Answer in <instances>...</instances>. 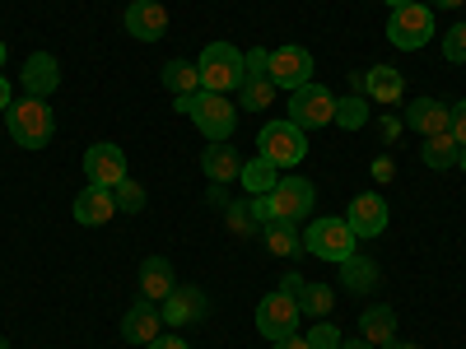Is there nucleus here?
<instances>
[{
  "label": "nucleus",
  "instance_id": "nucleus-45",
  "mask_svg": "<svg viewBox=\"0 0 466 349\" xmlns=\"http://www.w3.org/2000/svg\"><path fill=\"white\" fill-rule=\"evenodd\" d=\"M340 349H373L369 340H340Z\"/></svg>",
  "mask_w": 466,
  "mask_h": 349
},
{
  "label": "nucleus",
  "instance_id": "nucleus-3",
  "mask_svg": "<svg viewBox=\"0 0 466 349\" xmlns=\"http://www.w3.org/2000/svg\"><path fill=\"white\" fill-rule=\"evenodd\" d=\"M191 122H197V131L206 140H233V131H238V107L228 103V94H191Z\"/></svg>",
  "mask_w": 466,
  "mask_h": 349
},
{
  "label": "nucleus",
  "instance_id": "nucleus-10",
  "mask_svg": "<svg viewBox=\"0 0 466 349\" xmlns=\"http://www.w3.org/2000/svg\"><path fill=\"white\" fill-rule=\"evenodd\" d=\"M85 177L94 182V186H116V182H127L131 173H127V154L116 149V145H107V140H98V145H89L85 149Z\"/></svg>",
  "mask_w": 466,
  "mask_h": 349
},
{
  "label": "nucleus",
  "instance_id": "nucleus-12",
  "mask_svg": "<svg viewBox=\"0 0 466 349\" xmlns=\"http://www.w3.org/2000/svg\"><path fill=\"white\" fill-rule=\"evenodd\" d=\"M159 313H164V326H191V322H201L210 313V298L206 289L197 284H177L164 303H159Z\"/></svg>",
  "mask_w": 466,
  "mask_h": 349
},
{
  "label": "nucleus",
  "instance_id": "nucleus-4",
  "mask_svg": "<svg viewBox=\"0 0 466 349\" xmlns=\"http://www.w3.org/2000/svg\"><path fill=\"white\" fill-rule=\"evenodd\" d=\"M430 37H434V10L420 5V0L392 10V19H387V43H392L397 52H420Z\"/></svg>",
  "mask_w": 466,
  "mask_h": 349
},
{
  "label": "nucleus",
  "instance_id": "nucleus-23",
  "mask_svg": "<svg viewBox=\"0 0 466 349\" xmlns=\"http://www.w3.org/2000/svg\"><path fill=\"white\" fill-rule=\"evenodd\" d=\"M336 289H345V294H369V289H378V265H373L364 252L345 256V261H340V284H336Z\"/></svg>",
  "mask_w": 466,
  "mask_h": 349
},
{
  "label": "nucleus",
  "instance_id": "nucleus-38",
  "mask_svg": "<svg viewBox=\"0 0 466 349\" xmlns=\"http://www.w3.org/2000/svg\"><path fill=\"white\" fill-rule=\"evenodd\" d=\"M145 349H191V344H187L182 335H159V340H149Z\"/></svg>",
  "mask_w": 466,
  "mask_h": 349
},
{
  "label": "nucleus",
  "instance_id": "nucleus-44",
  "mask_svg": "<svg viewBox=\"0 0 466 349\" xmlns=\"http://www.w3.org/2000/svg\"><path fill=\"white\" fill-rule=\"evenodd\" d=\"M461 0H430V10H457Z\"/></svg>",
  "mask_w": 466,
  "mask_h": 349
},
{
  "label": "nucleus",
  "instance_id": "nucleus-29",
  "mask_svg": "<svg viewBox=\"0 0 466 349\" xmlns=\"http://www.w3.org/2000/svg\"><path fill=\"white\" fill-rule=\"evenodd\" d=\"M270 103H276V85H270L266 75H248V80L238 85V107L243 112H266Z\"/></svg>",
  "mask_w": 466,
  "mask_h": 349
},
{
  "label": "nucleus",
  "instance_id": "nucleus-11",
  "mask_svg": "<svg viewBox=\"0 0 466 349\" xmlns=\"http://www.w3.org/2000/svg\"><path fill=\"white\" fill-rule=\"evenodd\" d=\"M270 201H276L280 219L303 224L308 214H313V205H318V191H313V182H303V177H280L276 191H270Z\"/></svg>",
  "mask_w": 466,
  "mask_h": 349
},
{
  "label": "nucleus",
  "instance_id": "nucleus-42",
  "mask_svg": "<svg viewBox=\"0 0 466 349\" xmlns=\"http://www.w3.org/2000/svg\"><path fill=\"white\" fill-rule=\"evenodd\" d=\"M15 98H10V85H5V75H0V112H5Z\"/></svg>",
  "mask_w": 466,
  "mask_h": 349
},
{
  "label": "nucleus",
  "instance_id": "nucleus-8",
  "mask_svg": "<svg viewBox=\"0 0 466 349\" xmlns=\"http://www.w3.org/2000/svg\"><path fill=\"white\" fill-rule=\"evenodd\" d=\"M299 322H303V313H299V303L289 298V294H266L261 303H257V331L276 344V340H289V335H299Z\"/></svg>",
  "mask_w": 466,
  "mask_h": 349
},
{
  "label": "nucleus",
  "instance_id": "nucleus-39",
  "mask_svg": "<svg viewBox=\"0 0 466 349\" xmlns=\"http://www.w3.org/2000/svg\"><path fill=\"white\" fill-rule=\"evenodd\" d=\"M303 284H308V280H303V275H294V270H289V275L280 280V294H289V298H299V294H303Z\"/></svg>",
  "mask_w": 466,
  "mask_h": 349
},
{
  "label": "nucleus",
  "instance_id": "nucleus-20",
  "mask_svg": "<svg viewBox=\"0 0 466 349\" xmlns=\"http://www.w3.org/2000/svg\"><path fill=\"white\" fill-rule=\"evenodd\" d=\"M116 214V201H112V191L107 186H85L80 196H75V224H85V228H98Z\"/></svg>",
  "mask_w": 466,
  "mask_h": 349
},
{
  "label": "nucleus",
  "instance_id": "nucleus-49",
  "mask_svg": "<svg viewBox=\"0 0 466 349\" xmlns=\"http://www.w3.org/2000/svg\"><path fill=\"white\" fill-rule=\"evenodd\" d=\"M0 349H10V340H5V335H0Z\"/></svg>",
  "mask_w": 466,
  "mask_h": 349
},
{
  "label": "nucleus",
  "instance_id": "nucleus-9",
  "mask_svg": "<svg viewBox=\"0 0 466 349\" xmlns=\"http://www.w3.org/2000/svg\"><path fill=\"white\" fill-rule=\"evenodd\" d=\"M270 85L285 89V94L313 85V52L294 47V43L289 47H276V52H270Z\"/></svg>",
  "mask_w": 466,
  "mask_h": 349
},
{
  "label": "nucleus",
  "instance_id": "nucleus-30",
  "mask_svg": "<svg viewBox=\"0 0 466 349\" xmlns=\"http://www.w3.org/2000/svg\"><path fill=\"white\" fill-rule=\"evenodd\" d=\"M336 126H345V131H360V126H369V98H364V94L336 98Z\"/></svg>",
  "mask_w": 466,
  "mask_h": 349
},
{
  "label": "nucleus",
  "instance_id": "nucleus-40",
  "mask_svg": "<svg viewBox=\"0 0 466 349\" xmlns=\"http://www.w3.org/2000/svg\"><path fill=\"white\" fill-rule=\"evenodd\" d=\"M382 135H387V140L401 135V122H397V116H382Z\"/></svg>",
  "mask_w": 466,
  "mask_h": 349
},
{
  "label": "nucleus",
  "instance_id": "nucleus-34",
  "mask_svg": "<svg viewBox=\"0 0 466 349\" xmlns=\"http://www.w3.org/2000/svg\"><path fill=\"white\" fill-rule=\"evenodd\" d=\"M443 56H448V61H457V65L466 61V24H457V28H448V33H443Z\"/></svg>",
  "mask_w": 466,
  "mask_h": 349
},
{
  "label": "nucleus",
  "instance_id": "nucleus-21",
  "mask_svg": "<svg viewBox=\"0 0 466 349\" xmlns=\"http://www.w3.org/2000/svg\"><path fill=\"white\" fill-rule=\"evenodd\" d=\"M401 94H406V80H401V70H392V65H373V70H364V98L369 103H401Z\"/></svg>",
  "mask_w": 466,
  "mask_h": 349
},
{
  "label": "nucleus",
  "instance_id": "nucleus-2",
  "mask_svg": "<svg viewBox=\"0 0 466 349\" xmlns=\"http://www.w3.org/2000/svg\"><path fill=\"white\" fill-rule=\"evenodd\" d=\"M197 65H201V89H210V94H238L243 75H248V52H238L233 43H210Z\"/></svg>",
  "mask_w": 466,
  "mask_h": 349
},
{
  "label": "nucleus",
  "instance_id": "nucleus-16",
  "mask_svg": "<svg viewBox=\"0 0 466 349\" xmlns=\"http://www.w3.org/2000/svg\"><path fill=\"white\" fill-rule=\"evenodd\" d=\"M19 80H24V94L52 98V94L61 89V65H56L52 52H33V56L24 61V70H19Z\"/></svg>",
  "mask_w": 466,
  "mask_h": 349
},
{
  "label": "nucleus",
  "instance_id": "nucleus-37",
  "mask_svg": "<svg viewBox=\"0 0 466 349\" xmlns=\"http://www.w3.org/2000/svg\"><path fill=\"white\" fill-rule=\"evenodd\" d=\"M392 173H397V164L387 159V154H378V159H373V177L378 182H392Z\"/></svg>",
  "mask_w": 466,
  "mask_h": 349
},
{
  "label": "nucleus",
  "instance_id": "nucleus-18",
  "mask_svg": "<svg viewBox=\"0 0 466 349\" xmlns=\"http://www.w3.org/2000/svg\"><path fill=\"white\" fill-rule=\"evenodd\" d=\"M159 326H164L159 303L140 298V303L127 307V317H122V340H131V344H149V340H159V335H164Z\"/></svg>",
  "mask_w": 466,
  "mask_h": 349
},
{
  "label": "nucleus",
  "instance_id": "nucleus-41",
  "mask_svg": "<svg viewBox=\"0 0 466 349\" xmlns=\"http://www.w3.org/2000/svg\"><path fill=\"white\" fill-rule=\"evenodd\" d=\"M276 349H308V335H289V340H276Z\"/></svg>",
  "mask_w": 466,
  "mask_h": 349
},
{
  "label": "nucleus",
  "instance_id": "nucleus-5",
  "mask_svg": "<svg viewBox=\"0 0 466 349\" xmlns=\"http://www.w3.org/2000/svg\"><path fill=\"white\" fill-rule=\"evenodd\" d=\"M261 159H270L276 168H299L303 154H308V131H299L294 122H266L257 135Z\"/></svg>",
  "mask_w": 466,
  "mask_h": 349
},
{
  "label": "nucleus",
  "instance_id": "nucleus-17",
  "mask_svg": "<svg viewBox=\"0 0 466 349\" xmlns=\"http://www.w3.org/2000/svg\"><path fill=\"white\" fill-rule=\"evenodd\" d=\"M201 173H206L210 182H219V186L238 182V177H243V154H238V145H228V140H210V145H206V154H201Z\"/></svg>",
  "mask_w": 466,
  "mask_h": 349
},
{
  "label": "nucleus",
  "instance_id": "nucleus-43",
  "mask_svg": "<svg viewBox=\"0 0 466 349\" xmlns=\"http://www.w3.org/2000/svg\"><path fill=\"white\" fill-rule=\"evenodd\" d=\"M382 349H420V344H415V340H387Z\"/></svg>",
  "mask_w": 466,
  "mask_h": 349
},
{
  "label": "nucleus",
  "instance_id": "nucleus-48",
  "mask_svg": "<svg viewBox=\"0 0 466 349\" xmlns=\"http://www.w3.org/2000/svg\"><path fill=\"white\" fill-rule=\"evenodd\" d=\"M0 65H5V43H0Z\"/></svg>",
  "mask_w": 466,
  "mask_h": 349
},
{
  "label": "nucleus",
  "instance_id": "nucleus-14",
  "mask_svg": "<svg viewBox=\"0 0 466 349\" xmlns=\"http://www.w3.org/2000/svg\"><path fill=\"white\" fill-rule=\"evenodd\" d=\"M122 24H127V33L136 37V43H159V37L168 33V10L159 5V0H131Z\"/></svg>",
  "mask_w": 466,
  "mask_h": 349
},
{
  "label": "nucleus",
  "instance_id": "nucleus-33",
  "mask_svg": "<svg viewBox=\"0 0 466 349\" xmlns=\"http://www.w3.org/2000/svg\"><path fill=\"white\" fill-rule=\"evenodd\" d=\"M340 340L345 335L336 326H327V322L322 326H308V349H340Z\"/></svg>",
  "mask_w": 466,
  "mask_h": 349
},
{
  "label": "nucleus",
  "instance_id": "nucleus-32",
  "mask_svg": "<svg viewBox=\"0 0 466 349\" xmlns=\"http://www.w3.org/2000/svg\"><path fill=\"white\" fill-rule=\"evenodd\" d=\"M112 201H116V214H140L149 196H145V186H140L136 177H127V182L112 186Z\"/></svg>",
  "mask_w": 466,
  "mask_h": 349
},
{
  "label": "nucleus",
  "instance_id": "nucleus-25",
  "mask_svg": "<svg viewBox=\"0 0 466 349\" xmlns=\"http://www.w3.org/2000/svg\"><path fill=\"white\" fill-rule=\"evenodd\" d=\"M457 154H461V145L452 140V131H448V135H430V140L420 145V159H424V168H434V173L457 168Z\"/></svg>",
  "mask_w": 466,
  "mask_h": 349
},
{
  "label": "nucleus",
  "instance_id": "nucleus-24",
  "mask_svg": "<svg viewBox=\"0 0 466 349\" xmlns=\"http://www.w3.org/2000/svg\"><path fill=\"white\" fill-rule=\"evenodd\" d=\"M159 80H164V89H168L173 98H182V94H197V89H201V65H197V61H182V56H173V61L159 70Z\"/></svg>",
  "mask_w": 466,
  "mask_h": 349
},
{
  "label": "nucleus",
  "instance_id": "nucleus-1",
  "mask_svg": "<svg viewBox=\"0 0 466 349\" xmlns=\"http://www.w3.org/2000/svg\"><path fill=\"white\" fill-rule=\"evenodd\" d=\"M5 126H10V140H15L19 149H47L52 135H56L52 103H47V98H33V94L15 98V103L5 107Z\"/></svg>",
  "mask_w": 466,
  "mask_h": 349
},
{
  "label": "nucleus",
  "instance_id": "nucleus-46",
  "mask_svg": "<svg viewBox=\"0 0 466 349\" xmlns=\"http://www.w3.org/2000/svg\"><path fill=\"white\" fill-rule=\"evenodd\" d=\"M382 5H387V10H401V5H410V0H382Z\"/></svg>",
  "mask_w": 466,
  "mask_h": 349
},
{
  "label": "nucleus",
  "instance_id": "nucleus-22",
  "mask_svg": "<svg viewBox=\"0 0 466 349\" xmlns=\"http://www.w3.org/2000/svg\"><path fill=\"white\" fill-rule=\"evenodd\" d=\"M261 243H266L270 256H299L303 252V233L289 219H270V224H261Z\"/></svg>",
  "mask_w": 466,
  "mask_h": 349
},
{
  "label": "nucleus",
  "instance_id": "nucleus-15",
  "mask_svg": "<svg viewBox=\"0 0 466 349\" xmlns=\"http://www.w3.org/2000/svg\"><path fill=\"white\" fill-rule=\"evenodd\" d=\"M401 122H406L410 131H420L424 140H430V135H448V131H452V107L439 103V98H415V103H406Z\"/></svg>",
  "mask_w": 466,
  "mask_h": 349
},
{
  "label": "nucleus",
  "instance_id": "nucleus-26",
  "mask_svg": "<svg viewBox=\"0 0 466 349\" xmlns=\"http://www.w3.org/2000/svg\"><path fill=\"white\" fill-rule=\"evenodd\" d=\"M360 331H364V340L373 349L387 344V340H397V313H392V307H369V313L360 317Z\"/></svg>",
  "mask_w": 466,
  "mask_h": 349
},
{
  "label": "nucleus",
  "instance_id": "nucleus-47",
  "mask_svg": "<svg viewBox=\"0 0 466 349\" xmlns=\"http://www.w3.org/2000/svg\"><path fill=\"white\" fill-rule=\"evenodd\" d=\"M457 168L466 173V145H461V154H457Z\"/></svg>",
  "mask_w": 466,
  "mask_h": 349
},
{
  "label": "nucleus",
  "instance_id": "nucleus-36",
  "mask_svg": "<svg viewBox=\"0 0 466 349\" xmlns=\"http://www.w3.org/2000/svg\"><path fill=\"white\" fill-rule=\"evenodd\" d=\"M452 140H457V145H466V98L452 107Z\"/></svg>",
  "mask_w": 466,
  "mask_h": 349
},
{
  "label": "nucleus",
  "instance_id": "nucleus-31",
  "mask_svg": "<svg viewBox=\"0 0 466 349\" xmlns=\"http://www.w3.org/2000/svg\"><path fill=\"white\" fill-rule=\"evenodd\" d=\"M224 228L233 233V238H252V233H257L261 224H257L252 205H243V201H228V205H224Z\"/></svg>",
  "mask_w": 466,
  "mask_h": 349
},
{
  "label": "nucleus",
  "instance_id": "nucleus-6",
  "mask_svg": "<svg viewBox=\"0 0 466 349\" xmlns=\"http://www.w3.org/2000/svg\"><path fill=\"white\" fill-rule=\"evenodd\" d=\"M360 238L350 233V224L345 219H313L308 224V233H303V252H313V256H322V261H345V256H355L360 247H355Z\"/></svg>",
  "mask_w": 466,
  "mask_h": 349
},
{
  "label": "nucleus",
  "instance_id": "nucleus-35",
  "mask_svg": "<svg viewBox=\"0 0 466 349\" xmlns=\"http://www.w3.org/2000/svg\"><path fill=\"white\" fill-rule=\"evenodd\" d=\"M248 205H252V214H257V224H270V219H280V210H276V201H270V191H266V196H252Z\"/></svg>",
  "mask_w": 466,
  "mask_h": 349
},
{
  "label": "nucleus",
  "instance_id": "nucleus-13",
  "mask_svg": "<svg viewBox=\"0 0 466 349\" xmlns=\"http://www.w3.org/2000/svg\"><path fill=\"white\" fill-rule=\"evenodd\" d=\"M387 201L378 196V191H364V196H355L350 201V214H345V224H350V233L355 238H382V228H387Z\"/></svg>",
  "mask_w": 466,
  "mask_h": 349
},
{
  "label": "nucleus",
  "instance_id": "nucleus-7",
  "mask_svg": "<svg viewBox=\"0 0 466 349\" xmlns=\"http://www.w3.org/2000/svg\"><path fill=\"white\" fill-rule=\"evenodd\" d=\"M289 122L299 131H318V126H331L336 122V94L322 89V85H303L289 94Z\"/></svg>",
  "mask_w": 466,
  "mask_h": 349
},
{
  "label": "nucleus",
  "instance_id": "nucleus-28",
  "mask_svg": "<svg viewBox=\"0 0 466 349\" xmlns=\"http://www.w3.org/2000/svg\"><path fill=\"white\" fill-rule=\"evenodd\" d=\"M294 303H299V313H303V317L327 322V317H331V307H336V289H331V284H303V294H299Z\"/></svg>",
  "mask_w": 466,
  "mask_h": 349
},
{
  "label": "nucleus",
  "instance_id": "nucleus-27",
  "mask_svg": "<svg viewBox=\"0 0 466 349\" xmlns=\"http://www.w3.org/2000/svg\"><path fill=\"white\" fill-rule=\"evenodd\" d=\"M238 182H243V191H248V196H266V191H276V182H280V168L257 154L252 164H243V177H238Z\"/></svg>",
  "mask_w": 466,
  "mask_h": 349
},
{
  "label": "nucleus",
  "instance_id": "nucleus-19",
  "mask_svg": "<svg viewBox=\"0 0 466 349\" xmlns=\"http://www.w3.org/2000/svg\"><path fill=\"white\" fill-rule=\"evenodd\" d=\"M173 289H177L173 261H168V256H145V261H140V298H149V303H164Z\"/></svg>",
  "mask_w": 466,
  "mask_h": 349
}]
</instances>
